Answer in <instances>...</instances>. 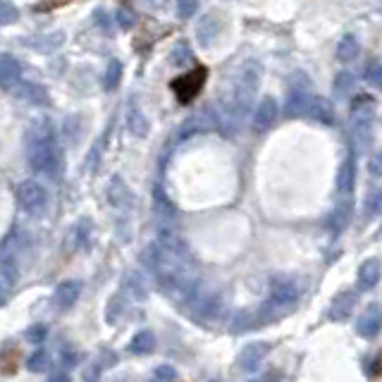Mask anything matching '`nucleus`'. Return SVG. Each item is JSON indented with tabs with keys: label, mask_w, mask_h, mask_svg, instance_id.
<instances>
[{
	"label": "nucleus",
	"mask_w": 382,
	"mask_h": 382,
	"mask_svg": "<svg viewBox=\"0 0 382 382\" xmlns=\"http://www.w3.org/2000/svg\"><path fill=\"white\" fill-rule=\"evenodd\" d=\"M27 158H29L32 170H36V172L55 174L60 156H58V146H55L53 127H50L48 122H41V125H36L32 132H29Z\"/></svg>",
	"instance_id": "obj_1"
},
{
	"label": "nucleus",
	"mask_w": 382,
	"mask_h": 382,
	"mask_svg": "<svg viewBox=\"0 0 382 382\" xmlns=\"http://www.w3.org/2000/svg\"><path fill=\"white\" fill-rule=\"evenodd\" d=\"M296 301H299V289L294 282H287V280L275 282L270 292V299L263 303L261 316L263 320H280L292 311Z\"/></svg>",
	"instance_id": "obj_2"
},
{
	"label": "nucleus",
	"mask_w": 382,
	"mask_h": 382,
	"mask_svg": "<svg viewBox=\"0 0 382 382\" xmlns=\"http://www.w3.org/2000/svg\"><path fill=\"white\" fill-rule=\"evenodd\" d=\"M351 129H354V141L359 146H368L370 134H373V112L365 110V103H359L354 108V117H351Z\"/></svg>",
	"instance_id": "obj_3"
},
{
	"label": "nucleus",
	"mask_w": 382,
	"mask_h": 382,
	"mask_svg": "<svg viewBox=\"0 0 382 382\" xmlns=\"http://www.w3.org/2000/svg\"><path fill=\"white\" fill-rule=\"evenodd\" d=\"M380 330H382V306L370 303V306L359 316V320H356V332L365 339H373L380 334Z\"/></svg>",
	"instance_id": "obj_4"
},
{
	"label": "nucleus",
	"mask_w": 382,
	"mask_h": 382,
	"mask_svg": "<svg viewBox=\"0 0 382 382\" xmlns=\"http://www.w3.org/2000/svg\"><path fill=\"white\" fill-rule=\"evenodd\" d=\"M275 122H277V103H275V98L265 96L254 110V120H251V125H254L256 134H265Z\"/></svg>",
	"instance_id": "obj_5"
},
{
	"label": "nucleus",
	"mask_w": 382,
	"mask_h": 382,
	"mask_svg": "<svg viewBox=\"0 0 382 382\" xmlns=\"http://www.w3.org/2000/svg\"><path fill=\"white\" fill-rule=\"evenodd\" d=\"M17 201L24 210H36L46 203V189L34 179H27L17 187Z\"/></svg>",
	"instance_id": "obj_6"
},
{
	"label": "nucleus",
	"mask_w": 382,
	"mask_h": 382,
	"mask_svg": "<svg viewBox=\"0 0 382 382\" xmlns=\"http://www.w3.org/2000/svg\"><path fill=\"white\" fill-rule=\"evenodd\" d=\"M303 117H311L316 122H323V125H334V105L323 96L316 94H308L306 101V115Z\"/></svg>",
	"instance_id": "obj_7"
},
{
	"label": "nucleus",
	"mask_w": 382,
	"mask_h": 382,
	"mask_svg": "<svg viewBox=\"0 0 382 382\" xmlns=\"http://www.w3.org/2000/svg\"><path fill=\"white\" fill-rule=\"evenodd\" d=\"M203 81H205V70H203V67H199V70L191 72V74L179 77V79L172 84V89H174V94L179 96V101L187 103V101H191V98L196 96V91L203 86Z\"/></svg>",
	"instance_id": "obj_8"
},
{
	"label": "nucleus",
	"mask_w": 382,
	"mask_h": 382,
	"mask_svg": "<svg viewBox=\"0 0 382 382\" xmlns=\"http://www.w3.org/2000/svg\"><path fill=\"white\" fill-rule=\"evenodd\" d=\"M268 354H270V344L268 342H254V344H249V347L241 349L237 363H239L241 370H256Z\"/></svg>",
	"instance_id": "obj_9"
},
{
	"label": "nucleus",
	"mask_w": 382,
	"mask_h": 382,
	"mask_svg": "<svg viewBox=\"0 0 382 382\" xmlns=\"http://www.w3.org/2000/svg\"><path fill=\"white\" fill-rule=\"evenodd\" d=\"M356 292H339L337 296L332 299V303H330V311H328V316L330 320H347L349 318V313L354 311V306H356Z\"/></svg>",
	"instance_id": "obj_10"
},
{
	"label": "nucleus",
	"mask_w": 382,
	"mask_h": 382,
	"mask_svg": "<svg viewBox=\"0 0 382 382\" xmlns=\"http://www.w3.org/2000/svg\"><path fill=\"white\" fill-rule=\"evenodd\" d=\"M19 77H22V67L12 55L0 58V89H14L19 84Z\"/></svg>",
	"instance_id": "obj_11"
},
{
	"label": "nucleus",
	"mask_w": 382,
	"mask_h": 382,
	"mask_svg": "<svg viewBox=\"0 0 382 382\" xmlns=\"http://www.w3.org/2000/svg\"><path fill=\"white\" fill-rule=\"evenodd\" d=\"M14 96H17L19 101L34 103V105H48V91H46L43 86H39V84L19 81V84L14 86Z\"/></svg>",
	"instance_id": "obj_12"
},
{
	"label": "nucleus",
	"mask_w": 382,
	"mask_h": 382,
	"mask_svg": "<svg viewBox=\"0 0 382 382\" xmlns=\"http://www.w3.org/2000/svg\"><path fill=\"white\" fill-rule=\"evenodd\" d=\"M79 294H81L79 280H65V282H60L58 289H55V301H58L60 308H70L77 303Z\"/></svg>",
	"instance_id": "obj_13"
},
{
	"label": "nucleus",
	"mask_w": 382,
	"mask_h": 382,
	"mask_svg": "<svg viewBox=\"0 0 382 382\" xmlns=\"http://www.w3.org/2000/svg\"><path fill=\"white\" fill-rule=\"evenodd\" d=\"M380 277H382V263L378 261V258H368V261L361 263V268H359V285L361 287H365V289L375 287L380 282Z\"/></svg>",
	"instance_id": "obj_14"
},
{
	"label": "nucleus",
	"mask_w": 382,
	"mask_h": 382,
	"mask_svg": "<svg viewBox=\"0 0 382 382\" xmlns=\"http://www.w3.org/2000/svg\"><path fill=\"white\" fill-rule=\"evenodd\" d=\"M306 101H308V91L292 86L289 98H287V105H285L287 117H303L306 115Z\"/></svg>",
	"instance_id": "obj_15"
},
{
	"label": "nucleus",
	"mask_w": 382,
	"mask_h": 382,
	"mask_svg": "<svg viewBox=\"0 0 382 382\" xmlns=\"http://www.w3.org/2000/svg\"><path fill=\"white\" fill-rule=\"evenodd\" d=\"M354 182H356V160H354V156H349L342 163V168H339L337 189L342 191V194H351V189H354Z\"/></svg>",
	"instance_id": "obj_16"
},
{
	"label": "nucleus",
	"mask_w": 382,
	"mask_h": 382,
	"mask_svg": "<svg viewBox=\"0 0 382 382\" xmlns=\"http://www.w3.org/2000/svg\"><path fill=\"white\" fill-rule=\"evenodd\" d=\"M220 32V24H218V19L215 17H203L199 24H196V36H199V41H201V46H210L213 43V39L218 36Z\"/></svg>",
	"instance_id": "obj_17"
},
{
	"label": "nucleus",
	"mask_w": 382,
	"mask_h": 382,
	"mask_svg": "<svg viewBox=\"0 0 382 382\" xmlns=\"http://www.w3.org/2000/svg\"><path fill=\"white\" fill-rule=\"evenodd\" d=\"M108 196H110V203L115 205V208H127V205L132 203V194H129V189L125 187V182H122L120 177H115L110 182Z\"/></svg>",
	"instance_id": "obj_18"
},
{
	"label": "nucleus",
	"mask_w": 382,
	"mask_h": 382,
	"mask_svg": "<svg viewBox=\"0 0 382 382\" xmlns=\"http://www.w3.org/2000/svg\"><path fill=\"white\" fill-rule=\"evenodd\" d=\"M361 53V43L356 36H344L342 41H339L337 46V60H342V63H351V60H356Z\"/></svg>",
	"instance_id": "obj_19"
},
{
	"label": "nucleus",
	"mask_w": 382,
	"mask_h": 382,
	"mask_svg": "<svg viewBox=\"0 0 382 382\" xmlns=\"http://www.w3.org/2000/svg\"><path fill=\"white\" fill-rule=\"evenodd\" d=\"M127 127H129V132L137 134V137H146L148 129H151V125H148V120H146V115H143L139 108H129V112H127Z\"/></svg>",
	"instance_id": "obj_20"
},
{
	"label": "nucleus",
	"mask_w": 382,
	"mask_h": 382,
	"mask_svg": "<svg viewBox=\"0 0 382 382\" xmlns=\"http://www.w3.org/2000/svg\"><path fill=\"white\" fill-rule=\"evenodd\" d=\"M153 349H156V337H153V332H148V330H141L139 334H134L132 344H129V351H132V354H151Z\"/></svg>",
	"instance_id": "obj_21"
},
{
	"label": "nucleus",
	"mask_w": 382,
	"mask_h": 382,
	"mask_svg": "<svg viewBox=\"0 0 382 382\" xmlns=\"http://www.w3.org/2000/svg\"><path fill=\"white\" fill-rule=\"evenodd\" d=\"M356 89V77L351 74V72H339L337 77H334V84H332V91L337 98H347L354 94Z\"/></svg>",
	"instance_id": "obj_22"
},
{
	"label": "nucleus",
	"mask_w": 382,
	"mask_h": 382,
	"mask_svg": "<svg viewBox=\"0 0 382 382\" xmlns=\"http://www.w3.org/2000/svg\"><path fill=\"white\" fill-rule=\"evenodd\" d=\"M349 215H351V210H349V205H337V208L330 213V218H328V227L334 232V234H339V232L344 230V227L349 225Z\"/></svg>",
	"instance_id": "obj_23"
},
{
	"label": "nucleus",
	"mask_w": 382,
	"mask_h": 382,
	"mask_svg": "<svg viewBox=\"0 0 382 382\" xmlns=\"http://www.w3.org/2000/svg\"><path fill=\"white\" fill-rule=\"evenodd\" d=\"M363 213L365 218H378V215H382V187L373 189L368 196H365L363 201Z\"/></svg>",
	"instance_id": "obj_24"
},
{
	"label": "nucleus",
	"mask_w": 382,
	"mask_h": 382,
	"mask_svg": "<svg viewBox=\"0 0 382 382\" xmlns=\"http://www.w3.org/2000/svg\"><path fill=\"white\" fill-rule=\"evenodd\" d=\"M120 77H122V65L117 63V60H110V63H108L105 79H103V86H105V91H115L117 84H120Z\"/></svg>",
	"instance_id": "obj_25"
},
{
	"label": "nucleus",
	"mask_w": 382,
	"mask_h": 382,
	"mask_svg": "<svg viewBox=\"0 0 382 382\" xmlns=\"http://www.w3.org/2000/svg\"><path fill=\"white\" fill-rule=\"evenodd\" d=\"M60 43H63V34H50V36H41V41L29 43V46H34L36 50H43V53H50V50L58 48Z\"/></svg>",
	"instance_id": "obj_26"
},
{
	"label": "nucleus",
	"mask_w": 382,
	"mask_h": 382,
	"mask_svg": "<svg viewBox=\"0 0 382 382\" xmlns=\"http://www.w3.org/2000/svg\"><path fill=\"white\" fill-rule=\"evenodd\" d=\"M89 239V220H84V223H79L72 230V237H70V246H84V241Z\"/></svg>",
	"instance_id": "obj_27"
},
{
	"label": "nucleus",
	"mask_w": 382,
	"mask_h": 382,
	"mask_svg": "<svg viewBox=\"0 0 382 382\" xmlns=\"http://www.w3.org/2000/svg\"><path fill=\"white\" fill-rule=\"evenodd\" d=\"M17 19H19L17 8L12 3H8V0H0V24H12Z\"/></svg>",
	"instance_id": "obj_28"
},
{
	"label": "nucleus",
	"mask_w": 382,
	"mask_h": 382,
	"mask_svg": "<svg viewBox=\"0 0 382 382\" xmlns=\"http://www.w3.org/2000/svg\"><path fill=\"white\" fill-rule=\"evenodd\" d=\"M27 368L32 370V373H43V370L48 368V356H46V351H36L32 359H29Z\"/></svg>",
	"instance_id": "obj_29"
},
{
	"label": "nucleus",
	"mask_w": 382,
	"mask_h": 382,
	"mask_svg": "<svg viewBox=\"0 0 382 382\" xmlns=\"http://www.w3.org/2000/svg\"><path fill=\"white\" fill-rule=\"evenodd\" d=\"M196 10H199V0H177V14L184 19L194 17Z\"/></svg>",
	"instance_id": "obj_30"
},
{
	"label": "nucleus",
	"mask_w": 382,
	"mask_h": 382,
	"mask_svg": "<svg viewBox=\"0 0 382 382\" xmlns=\"http://www.w3.org/2000/svg\"><path fill=\"white\" fill-rule=\"evenodd\" d=\"M251 325H254V318H251L249 313H237V316L232 318V332H244Z\"/></svg>",
	"instance_id": "obj_31"
},
{
	"label": "nucleus",
	"mask_w": 382,
	"mask_h": 382,
	"mask_svg": "<svg viewBox=\"0 0 382 382\" xmlns=\"http://www.w3.org/2000/svg\"><path fill=\"white\" fill-rule=\"evenodd\" d=\"M27 339L32 344H41L46 339V325H34V328L27 330Z\"/></svg>",
	"instance_id": "obj_32"
},
{
	"label": "nucleus",
	"mask_w": 382,
	"mask_h": 382,
	"mask_svg": "<svg viewBox=\"0 0 382 382\" xmlns=\"http://www.w3.org/2000/svg\"><path fill=\"white\" fill-rule=\"evenodd\" d=\"M368 172L375 177H382V153H373L368 158Z\"/></svg>",
	"instance_id": "obj_33"
},
{
	"label": "nucleus",
	"mask_w": 382,
	"mask_h": 382,
	"mask_svg": "<svg viewBox=\"0 0 382 382\" xmlns=\"http://www.w3.org/2000/svg\"><path fill=\"white\" fill-rule=\"evenodd\" d=\"M368 84L375 89H382V65H375L368 70Z\"/></svg>",
	"instance_id": "obj_34"
},
{
	"label": "nucleus",
	"mask_w": 382,
	"mask_h": 382,
	"mask_svg": "<svg viewBox=\"0 0 382 382\" xmlns=\"http://www.w3.org/2000/svg\"><path fill=\"white\" fill-rule=\"evenodd\" d=\"M156 375L158 380H174L177 378V370L172 368V365H160V368H156Z\"/></svg>",
	"instance_id": "obj_35"
}]
</instances>
